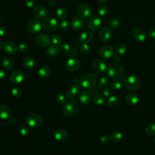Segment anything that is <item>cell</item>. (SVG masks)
<instances>
[{"instance_id":"5b68a950","label":"cell","mask_w":155,"mask_h":155,"mask_svg":"<svg viewBox=\"0 0 155 155\" xmlns=\"http://www.w3.org/2000/svg\"><path fill=\"white\" fill-rule=\"evenodd\" d=\"M43 122L42 117L38 114H31L25 119L27 125L31 128H37L42 125Z\"/></svg>"},{"instance_id":"277c9868","label":"cell","mask_w":155,"mask_h":155,"mask_svg":"<svg viewBox=\"0 0 155 155\" xmlns=\"http://www.w3.org/2000/svg\"><path fill=\"white\" fill-rule=\"evenodd\" d=\"M78 107L77 104L73 101H68L64 105L62 112L64 116L70 117L73 116L77 112Z\"/></svg>"},{"instance_id":"8992f818","label":"cell","mask_w":155,"mask_h":155,"mask_svg":"<svg viewBox=\"0 0 155 155\" xmlns=\"http://www.w3.org/2000/svg\"><path fill=\"white\" fill-rule=\"evenodd\" d=\"M102 25V21L98 16H91L87 21V27L91 31H97Z\"/></svg>"},{"instance_id":"8fae6325","label":"cell","mask_w":155,"mask_h":155,"mask_svg":"<svg viewBox=\"0 0 155 155\" xmlns=\"http://www.w3.org/2000/svg\"><path fill=\"white\" fill-rule=\"evenodd\" d=\"M78 14L81 18H87L90 16L91 13L90 7L85 3L79 4L77 8Z\"/></svg>"},{"instance_id":"ba28073f","label":"cell","mask_w":155,"mask_h":155,"mask_svg":"<svg viewBox=\"0 0 155 155\" xmlns=\"http://www.w3.org/2000/svg\"><path fill=\"white\" fill-rule=\"evenodd\" d=\"M58 26V21L53 18H47L43 22V28L47 32L55 31Z\"/></svg>"},{"instance_id":"681fc988","label":"cell","mask_w":155,"mask_h":155,"mask_svg":"<svg viewBox=\"0 0 155 155\" xmlns=\"http://www.w3.org/2000/svg\"><path fill=\"white\" fill-rule=\"evenodd\" d=\"M112 94V91L110 88H105L104 90H103V94L104 96L106 97H110V96Z\"/></svg>"},{"instance_id":"4dcf8cb0","label":"cell","mask_w":155,"mask_h":155,"mask_svg":"<svg viewBox=\"0 0 155 155\" xmlns=\"http://www.w3.org/2000/svg\"><path fill=\"white\" fill-rule=\"evenodd\" d=\"M2 66L6 69H11L14 65V61L10 58H4L1 61Z\"/></svg>"},{"instance_id":"7bdbcfd3","label":"cell","mask_w":155,"mask_h":155,"mask_svg":"<svg viewBox=\"0 0 155 155\" xmlns=\"http://www.w3.org/2000/svg\"><path fill=\"white\" fill-rule=\"evenodd\" d=\"M19 132H20V134L23 136H27L28 135L29 133H30V130H29V128L27 126L24 125H22L20 128V130H19Z\"/></svg>"},{"instance_id":"4fadbf2b","label":"cell","mask_w":155,"mask_h":155,"mask_svg":"<svg viewBox=\"0 0 155 155\" xmlns=\"http://www.w3.org/2000/svg\"><path fill=\"white\" fill-rule=\"evenodd\" d=\"M112 37V31L110 28L104 27L99 33V38L103 42H106L109 41Z\"/></svg>"},{"instance_id":"d6a6232c","label":"cell","mask_w":155,"mask_h":155,"mask_svg":"<svg viewBox=\"0 0 155 155\" xmlns=\"http://www.w3.org/2000/svg\"><path fill=\"white\" fill-rule=\"evenodd\" d=\"M127 48L126 45L123 43L118 44L115 47V51L118 55H122L124 54L127 51Z\"/></svg>"},{"instance_id":"5bb4252c","label":"cell","mask_w":155,"mask_h":155,"mask_svg":"<svg viewBox=\"0 0 155 155\" xmlns=\"http://www.w3.org/2000/svg\"><path fill=\"white\" fill-rule=\"evenodd\" d=\"M80 66L81 62L76 58H70L65 64L66 68L70 71H77L80 68Z\"/></svg>"},{"instance_id":"ac0fdd59","label":"cell","mask_w":155,"mask_h":155,"mask_svg":"<svg viewBox=\"0 0 155 155\" xmlns=\"http://www.w3.org/2000/svg\"><path fill=\"white\" fill-rule=\"evenodd\" d=\"M4 48L5 51L10 54H13L16 53V52L18 50L17 45L12 41H6L4 44Z\"/></svg>"},{"instance_id":"b9f144b4","label":"cell","mask_w":155,"mask_h":155,"mask_svg":"<svg viewBox=\"0 0 155 155\" xmlns=\"http://www.w3.org/2000/svg\"><path fill=\"white\" fill-rule=\"evenodd\" d=\"M59 25V27L62 30H67L68 29H69L70 26V22L67 20L62 21L61 22H60Z\"/></svg>"},{"instance_id":"e0dca14e","label":"cell","mask_w":155,"mask_h":155,"mask_svg":"<svg viewBox=\"0 0 155 155\" xmlns=\"http://www.w3.org/2000/svg\"><path fill=\"white\" fill-rule=\"evenodd\" d=\"M24 79V74L20 70H16L13 71L10 75V80L15 84L21 82Z\"/></svg>"},{"instance_id":"f1b7e54d","label":"cell","mask_w":155,"mask_h":155,"mask_svg":"<svg viewBox=\"0 0 155 155\" xmlns=\"http://www.w3.org/2000/svg\"><path fill=\"white\" fill-rule=\"evenodd\" d=\"M124 85V82L120 79H113L110 84V87L113 90H118L120 89Z\"/></svg>"},{"instance_id":"f546056e","label":"cell","mask_w":155,"mask_h":155,"mask_svg":"<svg viewBox=\"0 0 155 155\" xmlns=\"http://www.w3.org/2000/svg\"><path fill=\"white\" fill-rule=\"evenodd\" d=\"M110 139L114 143H118L122 139L123 135L122 133L119 131H113L110 136Z\"/></svg>"},{"instance_id":"91938a15","label":"cell","mask_w":155,"mask_h":155,"mask_svg":"<svg viewBox=\"0 0 155 155\" xmlns=\"http://www.w3.org/2000/svg\"><path fill=\"white\" fill-rule=\"evenodd\" d=\"M153 142L154 144H155V137L153 138Z\"/></svg>"},{"instance_id":"7dc6e473","label":"cell","mask_w":155,"mask_h":155,"mask_svg":"<svg viewBox=\"0 0 155 155\" xmlns=\"http://www.w3.org/2000/svg\"><path fill=\"white\" fill-rule=\"evenodd\" d=\"M18 47V50L21 53H25L28 49V45L24 43L19 44V45Z\"/></svg>"},{"instance_id":"ffe728a7","label":"cell","mask_w":155,"mask_h":155,"mask_svg":"<svg viewBox=\"0 0 155 155\" xmlns=\"http://www.w3.org/2000/svg\"><path fill=\"white\" fill-rule=\"evenodd\" d=\"M54 137L55 139L59 141H63L67 139L68 133L63 128H59L54 133Z\"/></svg>"},{"instance_id":"30bf717a","label":"cell","mask_w":155,"mask_h":155,"mask_svg":"<svg viewBox=\"0 0 155 155\" xmlns=\"http://www.w3.org/2000/svg\"><path fill=\"white\" fill-rule=\"evenodd\" d=\"M100 56L104 59H109L114 54V50L112 46L109 45H102L99 51Z\"/></svg>"},{"instance_id":"bcb514c9","label":"cell","mask_w":155,"mask_h":155,"mask_svg":"<svg viewBox=\"0 0 155 155\" xmlns=\"http://www.w3.org/2000/svg\"><path fill=\"white\" fill-rule=\"evenodd\" d=\"M56 100L60 104H64L66 101V97L63 94H58L56 96Z\"/></svg>"},{"instance_id":"74e56055","label":"cell","mask_w":155,"mask_h":155,"mask_svg":"<svg viewBox=\"0 0 155 155\" xmlns=\"http://www.w3.org/2000/svg\"><path fill=\"white\" fill-rule=\"evenodd\" d=\"M120 20L118 18H114L111 19L110 21V23H109L110 27L113 29H116L120 25Z\"/></svg>"},{"instance_id":"d6986e66","label":"cell","mask_w":155,"mask_h":155,"mask_svg":"<svg viewBox=\"0 0 155 155\" xmlns=\"http://www.w3.org/2000/svg\"><path fill=\"white\" fill-rule=\"evenodd\" d=\"M79 101L83 104H88L92 99V95L88 91H82L79 93Z\"/></svg>"},{"instance_id":"c3c4849f","label":"cell","mask_w":155,"mask_h":155,"mask_svg":"<svg viewBox=\"0 0 155 155\" xmlns=\"http://www.w3.org/2000/svg\"><path fill=\"white\" fill-rule=\"evenodd\" d=\"M110 140V137L107 136H103L101 137L100 141L102 144H107Z\"/></svg>"},{"instance_id":"f5cc1de1","label":"cell","mask_w":155,"mask_h":155,"mask_svg":"<svg viewBox=\"0 0 155 155\" xmlns=\"http://www.w3.org/2000/svg\"><path fill=\"white\" fill-rule=\"evenodd\" d=\"M8 122L10 125H14L16 122V119L14 117H9L8 118Z\"/></svg>"},{"instance_id":"9c48e42d","label":"cell","mask_w":155,"mask_h":155,"mask_svg":"<svg viewBox=\"0 0 155 155\" xmlns=\"http://www.w3.org/2000/svg\"><path fill=\"white\" fill-rule=\"evenodd\" d=\"M42 28V25L39 19H30L27 24V28L28 31L31 33H38Z\"/></svg>"},{"instance_id":"603a6c76","label":"cell","mask_w":155,"mask_h":155,"mask_svg":"<svg viewBox=\"0 0 155 155\" xmlns=\"http://www.w3.org/2000/svg\"><path fill=\"white\" fill-rule=\"evenodd\" d=\"M84 25V21L81 18H75L71 22V27L76 30H79L83 28Z\"/></svg>"},{"instance_id":"9a60e30c","label":"cell","mask_w":155,"mask_h":155,"mask_svg":"<svg viewBox=\"0 0 155 155\" xmlns=\"http://www.w3.org/2000/svg\"><path fill=\"white\" fill-rule=\"evenodd\" d=\"M132 36L138 42H143L147 39V35L144 31L139 27H136L132 30Z\"/></svg>"},{"instance_id":"60d3db41","label":"cell","mask_w":155,"mask_h":155,"mask_svg":"<svg viewBox=\"0 0 155 155\" xmlns=\"http://www.w3.org/2000/svg\"><path fill=\"white\" fill-rule=\"evenodd\" d=\"M12 94L16 98H18L22 95V90L18 87H14L11 91Z\"/></svg>"},{"instance_id":"f907efd6","label":"cell","mask_w":155,"mask_h":155,"mask_svg":"<svg viewBox=\"0 0 155 155\" xmlns=\"http://www.w3.org/2000/svg\"><path fill=\"white\" fill-rule=\"evenodd\" d=\"M25 3L27 7H28V8H31L35 5V0H25Z\"/></svg>"},{"instance_id":"ab89813d","label":"cell","mask_w":155,"mask_h":155,"mask_svg":"<svg viewBox=\"0 0 155 155\" xmlns=\"http://www.w3.org/2000/svg\"><path fill=\"white\" fill-rule=\"evenodd\" d=\"M108 82V79L107 77L103 76L100 78V79L98 81L97 85L99 88H104L105 87Z\"/></svg>"},{"instance_id":"6da1fadb","label":"cell","mask_w":155,"mask_h":155,"mask_svg":"<svg viewBox=\"0 0 155 155\" xmlns=\"http://www.w3.org/2000/svg\"><path fill=\"white\" fill-rule=\"evenodd\" d=\"M80 84L85 89L93 88L97 82V77L93 73H90L83 76L80 80Z\"/></svg>"},{"instance_id":"44dd1931","label":"cell","mask_w":155,"mask_h":155,"mask_svg":"<svg viewBox=\"0 0 155 155\" xmlns=\"http://www.w3.org/2000/svg\"><path fill=\"white\" fill-rule=\"evenodd\" d=\"M11 114L9 107L5 104L0 105V118L2 119H7Z\"/></svg>"},{"instance_id":"1f68e13d","label":"cell","mask_w":155,"mask_h":155,"mask_svg":"<svg viewBox=\"0 0 155 155\" xmlns=\"http://www.w3.org/2000/svg\"><path fill=\"white\" fill-rule=\"evenodd\" d=\"M56 15L58 18L60 19H64L67 18L68 15V11L64 7L59 8L56 12Z\"/></svg>"},{"instance_id":"52a82bcc","label":"cell","mask_w":155,"mask_h":155,"mask_svg":"<svg viewBox=\"0 0 155 155\" xmlns=\"http://www.w3.org/2000/svg\"><path fill=\"white\" fill-rule=\"evenodd\" d=\"M35 41L39 47H45L50 44L51 39L48 35L45 33H39L35 36Z\"/></svg>"},{"instance_id":"d4e9b609","label":"cell","mask_w":155,"mask_h":155,"mask_svg":"<svg viewBox=\"0 0 155 155\" xmlns=\"http://www.w3.org/2000/svg\"><path fill=\"white\" fill-rule=\"evenodd\" d=\"M22 64L25 68L28 70H31L35 65V61L32 57L27 56L23 59Z\"/></svg>"},{"instance_id":"d590c367","label":"cell","mask_w":155,"mask_h":155,"mask_svg":"<svg viewBox=\"0 0 155 155\" xmlns=\"http://www.w3.org/2000/svg\"><path fill=\"white\" fill-rule=\"evenodd\" d=\"M51 40L53 44L58 45L62 43V38L61 35H59L58 34H54V35H52V36L51 38Z\"/></svg>"},{"instance_id":"9f6ffc18","label":"cell","mask_w":155,"mask_h":155,"mask_svg":"<svg viewBox=\"0 0 155 155\" xmlns=\"http://www.w3.org/2000/svg\"><path fill=\"white\" fill-rule=\"evenodd\" d=\"M56 4V1L55 0H49L48 1V5L50 7H54Z\"/></svg>"},{"instance_id":"6f0895ef","label":"cell","mask_w":155,"mask_h":155,"mask_svg":"<svg viewBox=\"0 0 155 155\" xmlns=\"http://www.w3.org/2000/svg\"><path fill=\"white\" fill-rule=\"evenodd\" d=\"M113 58V60L114 61H116V62H119L120 61V57L118 56V54L117 55H114V54Z\"/></svg>"},{"instance_id":"ee69618b","label":"cell","mask_w":155,"mask_h":155,"mask_svg":"<svg viewBox=\"0 0 155 155\" xmlns=\"http://www.w3.org/2000/svg\"><path fill=\"white\" fill-rule=\"evenodd\" d=\"M90 48L87 44H81L80 45V50L83 54H87L90 51Z\"/></svg>"},{"instance_id":"e575fe53","label":"cell","mask_w":155,"mask_h":155,"mask_svg":"<svg viewBox=\"0 0 155 155\" xmlns=\"http://www.w3.org/2000/svg\"><path fill=\"white\" fill-rule=\"evenodd\" d=\"M80 91H81V87L77 84H74L71 85L69 89V91L72 96H76L79 94L80 93Z\"/></svg>"},{"instance_id":"db71d44e","label":"cell","mask_w":155,"mask_h":155,"mask_svg":"<svg viewBox=\"0 0 155 155\" xmlns=\"http://www.w3.org/2000/svg\"><path fill=\"white\" fill-rule=\"evenodd\" d=\"M5 76V73L4 71L1 70V69H0V80L4 79Z\"/></svg>"},{"instance_id":"7a4b0ae2","label":"cell","mask_w":155,"mask_h":155,"mask_svg":"<svg viewBox=\"0 0 155 155\" xmlns=\"http://www.w3.org/2000/svg\"><path fill=\"white\" fill-rule=\"evenodd\" d=\"M124 72L122 65L117 62L110 64L107 68V74L111 78H116L122 76Z\"/></svg>"},{"instance_id":"7402d4cb","label":"cell","mask_w":155,"mask_h":155,"mask_svg":"<svg viewBox=\"0 0 155 155\" xmlns=\"http://www.w3.org/2000/svg\"><path fill=\"white\" fill-rule=\"evenodd\" d=\"M139 101V98L137 94L135 93H129L125 96L126 102L131 105H136Z\"/></svg>"},{"instance_id":"4316f807","label":"cell","mask_w":155,"mask_h":155,"mask_svg":"<svg viewBox=\"0 0 155 155\" xmlns=\"http://www.w3.org/2000/svg\"><path fill=\"white\" fill-rule=\"evenodd\" d=\"M60 48L56 45H50L46 50L45 54L48 56H56L59 53Z\"/></svg>"},{"instance_id":"2e32d148","label":"cell","mask_w":155,"mask_h":155,"mask_svg":"<svg viewBox=\"0 0 155 155\" xmlns=\"http://www.w3.org/2000/svg\"><path fill=\"white\" fill-rule=\"evenodd\" d=\"M92 67L93 70L97 73L104 72L107 69L105 63L100 59H96L93 61Z\"/></svg>"},{"instance_id":"3957f363","label":"cell","mask_w":155,"mask_h":155,"mask_svg":"<svg viewBox=\"0 0 155 155\" xmlns=\"http://www.w3.org/2000/svg\"><path fill=\"white\" fill-rule=\"evenodd\" d=\"M126 87L130 90H137L141 85V81L140 79L135 76H128L124 79Z\"/></svg>"},{"instance_id":"f35d334b","label":"cell","mask_w":155,"mask_h":155,"mask_svg":"<svg viewBox=\"0 0 155 155\" xmlns=\"http://www.w3.org/2000/svg\"><path fill=\"white\" fill-rule=\"evenodd\" d=\"M97 13L100 16H105L108 13V7L105 5H101L97 8Z\"/></svg>"},{"instance_id":"484cf974","label":"cell","mask_w":155,"mask_h":155,"mask_svg":"<svg viewBox=\"0 0 155 155\" xmlns=\"http://www.w3.org/2000/svg\"><path fill=\"white\" fill-rule=\"evenodd\" d=\"M51 73V70L49 67L47 65H43L41 67L38 71V74L39 76L42 78H45L48 77Z\"/></svg>"},{"instance_id":"11a10c76","label":"cell","mask_w":155,"mask_h":155,"mask_svg":"<svg viewBox=\"0 0 155 155\" xmlns=\"http://www.w3.org/2000/svg\"><path fill=\"white\" fill-rule=\"evenodd\" d=\"M5 30L4 27L0 25V36H3L5 34Z\"/></svg>"},{"instance_id":"83f0119b","label":"cell","mask_w":155,"mask_h":155,"mask_svg":"<svg viewBox=\"0 0 155 155\" xmlns=\"http://www.w3.org/2000/svg\"><path fill=\"white\" fill-rule=\"evenodd\" d=\"M107 104L109 107L115 108L119 105L120 101L117 97L115 96H110L107 101Z\"/></svg>"},{"instance_id":"7c38bea8","label":"cell","mask_w":155,"mask_h":155,"mask_svg":"<svg viewBox=\"0 0 155 155\" xmlns=\"http://www.w3.org/2000/svg\"><path fill=\"white\" fill-rule=\"evenodd\" d=\"M33 14L38 19H45L48 15V11L44 7L37 5L33 8Z\"/></svg>"},{"instance_id":"94428289","label":"cell","mask_w":155,"mask_h":155,"mask_svg":"<svg viewBox=\"0 0 155 155\" xmlns=\"http://www.w3.org/2000/svg\"><path fill=\"white\" fill-rule=\"evenodd\" d=\"M1 48V42H0V48Z\"/></svg>"},{"instance_id":"cb8c5ba5","label":"cell","mask_w":155,"mask_h":155,"mask_svg":"<svg viewBox=\"0 0 155 155\" xmlns=\"http://www.w3.org/2000/svg\"><path fill=\"white\" fill-rule=\"evenodd\" d=\"M93 34L89 31L82 32L79 36V41L82 44H87L93 39Z\"/></svg>"},{"instance_id":"836d02e7","label":"cell","mask_w":155,"mask_h":155,"mask_svg":"<svg viewBox=\"0 0 155 155\" xmlns=\"http://www.w3.org/2000/svg\"><path fill=\"white\" fill-rule=\"evenodd\" d=\"M93 102L95 104L97 105H102L105 102V98L102 94H96L93 98Z\"/></svg>"},{"instance_id":"816d5d0a","label":"cell","mask_w":155,"mask_h":155,"mask_svg":"<svg viewBox=\"0 0 155 155\" xmlns=\"http://www.w3.org/2000/svg\"><path fill=\"white\" fill-rule=\"evenodd\" d=\"M148 36L151 38H155V28L150 29L148 31Z\"/></svg>"},{"instance_id":"680465c9","label":"cell","mask_w":155,"mask_h":155,"mask_svg":"<svg viewBox=\"0 0 155 155\" xmlns=\"http://www.w3.org/2000/svg\"><path fill=\"white\" fill-rule=\"evenodd\" d=\"M99 2H101V3H102V4H105V3H107L108 2L109 0H97Z\"/></svg>"},{"instance_id":"8d00e7d4","label":"cell","mask_w":155,"mask_h":155,"mask_svg":"<svg viewBox=\"0 0 155 155\" xmlns=\"http://www.w3.org/2000/svg\"><path fill=\"white\" fill-rule=\"evenodd\" d=\"M145 131L149 135H155V123L148 124L145 128Z\"/></svg>"},{"instance_id":"f6af8a7d","label":"cell","mask_w":155,"mask_h":155,"mask_svg":"<svg viewBox=\"0 0 155 155\" xmlns=\"http://www.w3.org/2000/svg\"><path fill=\"white\" fill-rule=\"evenodd\" d=\"M59 48L62 52H64V53H69L71 50V47L68 44H61Z\"/></svg>"}]
</instances>
